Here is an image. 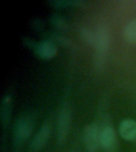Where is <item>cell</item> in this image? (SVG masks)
Masks as SVG:
<instances>
[{"label": "cell", "mask_w": 136, "mask_h": 152, "mask_svg": "<svg viewBox=\"0 0 136 152\" xmlns=\"http://www.w3.org/2000/svg\"><path fill=\"white\" fill-rule=\"evenodd\" d=\"M35 124V118L32 113L22 114L14 123V139L16 144H21L31 135Z\"/></svg>", "instance_id": "6da1fadb"}, {"label": "cell", "mask_w": 136, "mask_h": 152, "mask_svg": "<svg viewBox=\"0 0 136 152\" xmlns=\"http://www.w3.org/2000/svg\"><path fill=\"white\" fill-rule=\"evenodd\" d=\"M111 44V34L106 26H101L95 32L94 47L96 50L95 64L97 66H103L105 62V56L109 49Z\"/></svg>", "instance_id": "7a4b0ae2"}, {"label": "cell", "mask_w": 136, "mask_h": 152, "mask_svg": "<svg viewBox=\"0 0 136 152\" xmlns=\"http://www.w3.org/2000/svg\"><path fill=\"white\" fill-rule=\"evenodd\" d=\"M100 135L101 130L97 124H91L86 127L84 132V141L88 152L97 151L100 146Z\"/></svg>", "instance_id": "3957f363"}, {"label": "cell", "mask_w": 136, "mask_h": 152, "mask_svg": "<svg viewBox=\"0 0 136 152\" xmlns=\"http://www.w3.org/2000/svg\"><path fill=\"white\" fill-rule=\"evenodd\" d=\"M71 125V113L69 107L64 106L60 112L57 124V141L61 143L66 140Z\"/></svg>", "instance_id": "277c9868"}, {"label": "cell", "mask_w": 136, "mask_h": 152, "mask_svg": "<svg viewBox=\"0 0 136 152\" xmlns=\"http://www.w3.org/2000/svg\"><path fill=\"white\" fill-rule=\"evenodd\" d=\"M100 146L107 152H114L117 147L115 131L111 126H107L101 130Z\"/></svg>", "instance_id": "5b68a950"}, {"label": "cell", "mask_w": 136, "mask_h": 152, "mask_svg": "<svg viewBox=\"0 0 136 152\" xmlns=\"http://www.w3.org/2000/svg\"><path fill=\"white\" fill-rule=\"evenodd\" d=\"M50 135V125L48 122H45L41 126L31 140L30 147L33 151L41 149L45 145Z\"/></svg>", "instance_id": "8992f818"}, {"label": "cell", "mask_w": 136, "mask_h": 152, "mask_svg": "<svg viewBox=\"0 0 136 152\" xmlns=\"http://www.w3.org/2000/svg\"><path fill=\"white\" fill-rule=\"evenodd\" d=\"M119 134L124 140L133 141L136 140V121L133 119H125L119 124Z\"/></svg>", "instance_id": "52a82bcc"}, {"label": "cell", "mask_w": 136, "mask_h": 152, "mask_svg": "<svg viewBox=\"0 0 136 152\" xmlns=\"http://www.w3.org/2000/svg\"><path fill=\"white\" fill-rule=\"evenodd\" d=\"M35 52L41 58L48 59L55 56L57 52V48L53 42L45 40L36 45Z\"/></svg>", "instance_id": "ba28073f"}, {"label": "cell", "mask_w": 136, "mask_h": 152, "mask_svg": "<svg viewBox=\"0 0 136 152\" xmlns=\"http://www.w3.org/2000/svg\"><path fill=\"white\" fill-rule=\"evenodd\" d=\"M123 37L128 42L136 44V19L126 24L123 28Z\"/></svg>", "instance_id": "9c48e42d"}, {"label": "cell", "mask_w": 136, "mask_h": 152, "mask_svg": "<svg viewBox=\"0 0 136 152\" xmlns=\"http://www.w3.org/2000/svg\"><path fill=\"white\" fill-rule=\"evenodd\" d=\"M10 116V98L9 96H6L2 103L1 109V120L3 125H6L8 123Z\"/></svg>", "instance_id": "30bf717a"}, {"label": "cell", "mask_w": 136, "mask_h": 152, "mask_svg": "<svg viewBox=\"0 0 136 152\" xmlns=\"http://www.w3.org/2000/svg\"><path fill=\"white\" fill-rule=\"evenodd\" d=\"M80 34L85 42L93 45L95 40V32L91 31L88 28H81L80 29Z\"/></svg>", "instance_id": "8fae6325"}, {"label": "cell", "mask_w": 136, "mask_h": 152, "mask_svg": "<svg viewBox=\"0 0 136 152\" xmlns=\"http://www.w3.org/2000/svg\"><path fill=\"white\" fill-rule=\"evenodd\" d=\"M52 21L55 26H57L58 28H64L65 26V21L62 18L59 16H53L52 17Z\"/></svg>", "instance_id": "7c38bea8"}]
</instances>
